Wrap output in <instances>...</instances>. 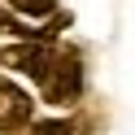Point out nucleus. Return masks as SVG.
Segmentation results:
<instances>
[{
    "label": "nucleus",
    "mask_w": 135,
    "mask_h": 135,
    "mask_svg": "<svg viewBox=\"0 0 135 135\" xmlns=\"http://www.w3.org/2000/svg\"><path fill=\"white\" fill-rule=\"evenodd\" d=\"M39 96L48 105H74L83 96V61L74 48H57L52 52L44 79H39Z\"/></svg>",
    "instance_id": "f257e3e1"
},
{
    "label": "nucleus",
    "mask_w": 135,
    "mask_h": 135,
    "mask_svg": "<svg viewBox=\"0 0 135 135\" xmlns=\"http://www.w3.org/2000/svg\"><path fill=\"white\" fill-rule=\"evenodd\" d=\"M52 52H57V44H48V39H18V44L0 48V61L9 70H18V74H31L39 83L44 70H48V61H52Z\"/></svg>",
    "instance_id": "f03ea898"
},
{
    "label": "nucleus",
    "mask_w": 135,
    "mask_h": 135,
    "mask_svg": "<svg viewBox=\"0 0 135 135\" xmlns=\"http://www.w3.org/2000/svg\"><path fill=\"white\" fill-rule=\"evenodd\" d=\"M31 113H35V100H31L13 79H0V131L4 135L22 131V126L31 122Z\"/></svg>",
    "instance_id": "7ed1b4c3"
},
{
    "label": "nucleus",
    "mask_w": 135,
    "mask_h": 135,
    "mask_svg": "<svg viewBox=\"0 0 135 135\" xmlns=\"http://www.w3.org/2000/svg\"><path fill=\"white\" fill-rule=\"evenodd\" d=\"M13 13H22V18H48V13H57V0H4Z\"/></svg>",
    "instance_id": "20e7f679"
},
{
    "label": "nucleus",
    "mask_w": 135,
    "mask_h": 135,
    "mask_svg": "<svg viewBox=\"0 0 135 135\" xmlns=\"http://www.w3.org/2000/svg\"><path fill=\"white\" fill-rule=\"evenodd\" d=\"M31 135H79L70 122H31Z\"/></svg>",
    "instance_id": "39448f33"
}]
</instances>
